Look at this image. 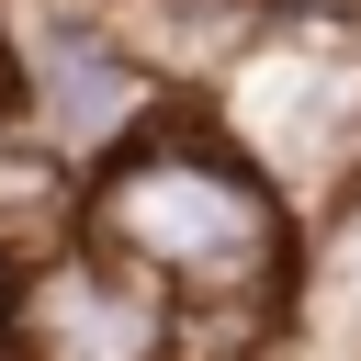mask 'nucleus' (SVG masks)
<instances>
[{"mask_svg": "<svg viewBox=\"0 0 361 361\" xmlns=\"http://www.w3.org/2000/svg\"><path fill=\"white\" fill-rule=\"evenodd\" d=\"M79 237L102 259H124L135 282H158L169 305H293L316 226L203 102H180L158 135H135L124 158L90 169Z\"/></svg>", "mask_w": 361, "mask_h": 361, "instance_id": "1", "label": "nucleus"}, {"mask_svg": "<svg viewBox=\"0 0 361 361\" xmlns=\"http://www.w3.org/2000/svg\"><path fill=\"white\" fill-rule=\"evenodd\" d=\"M203 113L293 192V214L316 226L327 203L361 192V34H305V23H271L214 90Z\"/></svg>", "mask_w": 361, "mask_h": 361, "instance_id": "2", "label": "nucleus"}, {"mask_svg": "<svg viewBox=\"0 0 361 361\" xmlns=\"http://www.w3.org/2000/svg\"><path fill=\"white\" fill-rule=\"evenodd\" d=\"M0 34H11V113L34 135H56L79 169L124 158L135 135H158L180 113V90L124 45V23L102 0H0Z\"/></svg>", "mask_w": 361, "mask_h": 361, "instance_id": "3", "label": "nucleus"}, {"mask_svg": "<svg viewBox=\"0 0 361 361\" xmlns=\"http://www.w3.org/2000/svg\"><path fill=\"white\" fill-rule=\"evenodd\" d=\"M11 361H169V293L79 237L11 271Z\"/></svg>", "mask_w": 361, "mask_h": 361, "instance_id": "4", "label": "nucleus"}, {"mask_svg": "<svg viewBox=\"0 0 361 361\" xmlns=\"http://www.w3.org/2000/svg\"><path fill=\"white\" fill-rule=\"evenodd\" d=\"M79 214H90V169L56 135H34L23 113H0V271L79 248Z\"/></svg>", "mask_w": 361, "mask_h": 361, "instance_id": "5", "label": "nucleus"}, {"mask_svg": "<svg viewBox=\"0 0 361 361\" xmlns=\"http://www.w3.org/2000/svg\"><path fill=\"white\" fill-rule=\"evenodd\" d=\"M113 23H124V45L180 90V102H203L259 34H271V0H102Z\"/></svg>", "mask_w": 361, "mask_h": 361, "instance_id": "6", "label": "nucleus"}, {"mask_svg": "<svg viewBox=\"0 0 361 361\" xmlns=\"http://www.w3.org/2000/svg\"><path fill=\"white\" fill-rule=\"evenodd\" d=\"M293 361H361V192L316 214L305 293H293Z\"/></svg>", "mask_w": 361, "mask_h": 361, "instance_id": "7", "label": "nucleus"}, {"mask_svg": "<svg viewBox=\"0 0 361 361\" xmlns=\"http://www.w3.org/2000/svg\"><path fill=\"white\" fill-rule=\"evenodd\" d=\"M271 23H305V34H361V0H271Z\"/></svg>", "mask_w": 361, "mask_h": 361, "instance_id": "8", "label": "nucleus"}, {"mask_svg": "<svg viewBox=\"0 0 361 361\" xmlns=\"http://www.w3.org/2000/svg\"><path fill=\"white\" fill-rule=\"evenodd\" d=\"M0 361H11V271H0Z\"/></svg>", "mask_w": 361, "mask_h": 361, "instance_id": "9", "label": "nucleus"}, {"mask_svg": "<svg viewBox=\"0 0 361 361\" xmlns=\"http://www.w3.org/2000/svg\"><path fill=\"white\" fill-rule=\"evenodd\" d=\"M0 113H11V34H0Z\"/></svg>", "mask_w": 361, "mask_h": 361, "instance_id": "10", "label": "nucleus"}]
</instances>
